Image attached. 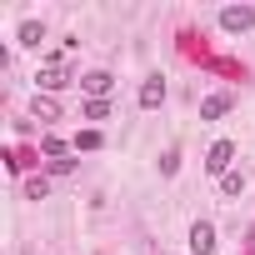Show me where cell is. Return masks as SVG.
Masks as SVG:
<instances>
[{
    "mask_svg": "<svg viewBox=\"0 0 255 255\" xmlns=\"http://www.w3.org/2000/svg\"><path fill=\"white\" fill-rule=\"evenodd\" d=\"M230 160H235V145H230V140H215V145L205 150V170H210V175H220V180L230 175Z\"/></svg>",
    "mask_w": 255,
    "mask_h": 255,
    "instance_id": "6da1fadb",
    "label": "cell"
},
{
    "mask_svg": "<svg viewBox=\"0 0 255 255\" xmlns=\"http://www.w3.org/2000/svg\"><path fill=\"white\" fill-rule=\"evenodd\" d=\"M220 25H225L230 35H245V30L255 25V5H225V10H220Z\"/></svg>",
    "mask_w": 255,
    "mask_h": 255,
    "instance_id": "7a4b0ae2",
    "label": "cell"
},
{
    "mask_svg": "<svg viewBox=\"0 0 255 255\" xmlns=\"http://www.w3.org/2000/svg\"><path fill=\"white\" fill-rule=\"evenodd\" d=\"M190 255H215V225L210 220H195L190 225Z\"/></svg>",
    "mask_w": 255,
    "mask_h": 255,
    "instance_id": "3957f363",
    "label": "cell"
},
{
    "mask_svg": "<svg viewBox=\"0 0 255 255\" xmlns=\"http://www.w3.org/2000/svg\"><path fill=\"white\" fill-rule=\"evenodd\" d=\"M110 85H115V80H110L105 70H90V75H80V90H85L90 100H105V95H110Z\"/></svg>",
    "mask_w": 255,
    "mask_h": 255,
    "instance_id": "277c9868",
    "label": "cell"
},
{
    "mask_svg": "<svg viewBox=\"0 0 255 255\" xmlns=\"http://www.w3.org/2000/svg\"><path fill=\"white\" fill-rule=\"evenodd\" d=\"M140 105H145V110H155V105H165V80H160V75H150V80L140 85Z\"/></svg>",
    "mask_w": 255,
    "mask_h": 255,
    "instance_id": "5b68a950",
    "label": "cell"
},
{
    "mask_svg": "<svg viewBox=\"0 0 255 255\" xmlns=\"http://www.w3.org/2000/svg\"><path fill=\"white\" fill-rule=\"evenodd\" d=\"M35 85H40V90H65V85H70V75H65L60 65H45V70L35 75Z\"/></svg>",
    "mask_w": 255,
    "mask_h": 255,
    "instance_id": "8992f818",
    "label": "cell"
},
{
    "mask_svg": "<svg viewBox=\"0 0 255 255\" xmlns=\"http://www.w3.org/2000/svg\"><path fill=\"white\" fill-rule=\"evenodd\" d=\"M225 110H230V95H225V90H220V95H205V100H200V120H220Z\"/></svg>",
    "mask_w": 255,
    "mask_h": 255,
    "instance_id": "52a82bcc",
    "label": "cell"
},
{
    "mask_svg": "<svg viewBox=\"0 0 255 255\" xmlns=\"http://www.w3.org/2000/svg\"><path fill=\"white\" fill-rule=\"evenodd\" d=\"M45 40V25L40 20H20V45H40Z\"/></svg>",
    "mask_w": 255,
    "mask_h": 255,
    "instance_id": "ba28073f",
    "label": "cell"
},
{
    "mask_svg": "<svg viewBox=\"0 0 255 255\" xmlns=\"http://www.w3.org/2000/svg\"><path fill=\"white\" fill-rule=\"evenodd\" d=\"M80 115H85V120H105V115H110V100H85Z\"/></svg>",
    "mask_w": 255,
    "mask_h": 255,
    "instance_id": "9c48e42d",
    "label": "cell"
},
{
    "mask_svg": "<svg viewBox=\"0 0 255 255\" xmlns=\"http://www.w3.org/2000/svg\"><path fill=\"white\" fill-rule=\"evenodd\" d=\"M25 195H30V200H45V195H50V180H45V175L25 180Z\"/></svg>",
    "mask_w": 255,
    "mask_h": 255,
    "instance_id": "30bf717a",
    "label": "cell"
},
{
    "mask_svg": "<svg viewBox=\"0 0 255 255\" xmlns=\"http://www.w3.org/2000/svg\"><path fill=\"white\" fill-rule=\"evenodd\" d=\"M75 150H100V130H80L75 135Z\"/></svg>",
    "mask_w": 255,
    "mask_h": 255,
    "instance_id": "8fae6325",
    "label": "cell"
},
{
    "mask_svg": "<svg viewBox=\"0 0 255 255\" xmlns=\"http://www.w3.org/2000/svg\"><path fill=\"white\" fill-rule=\"evenodd\" d=\"M220 190H225V195H240V190H245V175H235V170H230V175L220 180Z\"/></svg>",
    "mask_w": 255,
    "mask_h": 255,
    "instance_id": "7c38bea8",
    "label": "cell"
},
{
    "mask_svg": "<svg viewBox=\"0 0 255 255\" xmlns=\"http://www.w3.org/2000/svg\"><path fill=\"white\" fill-rule=\"evenodd\" d=\"M45 155L60 160V155H65V140H60V135H45Z\"/></svg>",
    "mask_w": 255,
    "mask_h": 255,
    "instance_id": "4fadbf2b",
    "label": "cell"
},
{
    "mask_svg": "<svg viewBox=\"0 0 255 255\" xmlns=\"http://www.w3.org/2000/svg\"><path fill=\"white\" fill-rule=\"evenodd\" d=\"M175 170H180V155L165 150V155H160V175H175Z\"/></svg>",
    "mask_w": 255,
    "mask_h": 255,
    "instance_id": "5bb4252c",
    "label": "cell"
}]
</instances>
